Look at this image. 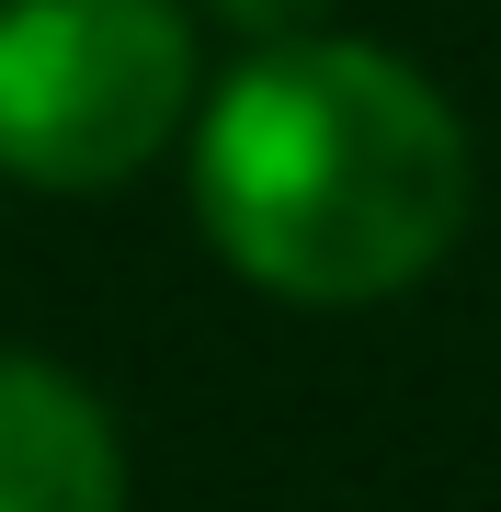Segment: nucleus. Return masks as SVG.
Masks as SVG:
<instances>
[{
  "label": "nucleus",
  "instance_id": "3",
  "mask_svg": "<svg viewBox=\"0 0 501 512\" xmlns=\"http://www.w3.org/2000/svg\"><path fill=\"white\" fill-rule=\"evenodd\" d=\"M0 512H126V444L80 376L0 353Z\"/></svg>",
  "mask_w": 501,
  "mask_h": 512
},
{
  "label": "nucleus",
  "instance_id": "1",
  "mask_svg": "<svg viewBox=\"0 0 501 512\" xmlns=\"http://www.w3.org/2000/svg\"><path fill=\"white\" fill-rule=\"evenodd\" d=\"M194 217L251 285L297 308H365L456 251L467 126L388 46L274 35L194 126Z\"/></svg>",
  "mask_w": 501,
  "mask_h": 512
},
{
  "label": "nucleus",
  "instance_id": "2",
  "mask_svg": "<svg viewBox=\"0 0 501 512\" xmlns=\"http://www.w3.org/2000/svg\"><path fill=\"white\" fill-rule=\"evenodd\" d=\"M194 103L183 0H0V171L103 194L149 171Z\"/></svg>",
  "mask_w": 501,
  "mask_h": 512
},
{
  "label": "nucleus",
  "instance_id": "4",
  "mask_svg": "<svg viewBox=\"0 0 501 512\" xmlns=\"http://www.w3.org/2000/svg\"><path fill=\"white\" fill-rule=\"evenodd\" d=\"M205 12H217V23H240V35H262V46H274V35H308V23L331 12V0H205Z\"/></svg>",
  "mask_w": 501,
  "mask_h": 512
}]
</instances>
